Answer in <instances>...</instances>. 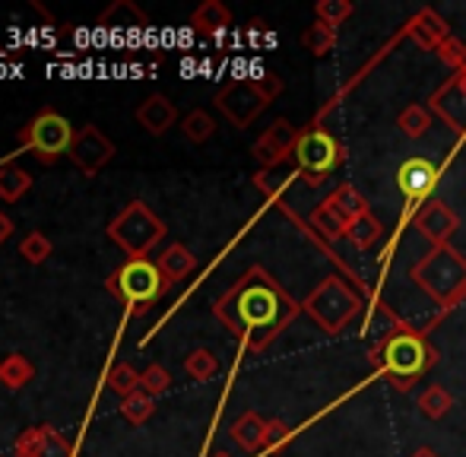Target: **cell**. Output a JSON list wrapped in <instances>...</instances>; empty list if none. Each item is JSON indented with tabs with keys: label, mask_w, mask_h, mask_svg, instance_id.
<instances>
[{
	"label": "cell",
	"mask_w": 466,
	"mask_h": 457,
	"mask_svg": "<svg viewBox=\"0 0 466 457\" xmlns=\"http://www.w3.org/2000/svg\"><path fill=\"white\" fill-rule=\"evenodd\" d=\"M213 315L241 337L248 350L260 352L292 321L295 305L264 270H251L213 305Z\"/></svg>",
	"instance_id": "cell-1"
},
{
	"label": "cell",
	"mask_w": 466,
	"mask_h": 457,
	"mask_svg": "<svg viewBox=\"0 0 466 457\" xmlns=\"http://www.w3.org/2000/svg\"><path fill=\"white\" fill-rule=\"evenodd\" d=\"M168 286L172 283L162 277L159 264L149 258H127L121 267L111 270L108 279H105V289H108L117 302L130 305L134 315H147V309L166 296Z\"/></svg>",
	"instance_id": "cell-2"
},
{
	"label": "cell",
	"mask_w": 466,
	"mask_h": 457,
	"mask_svg": "<svg viewBox=\"0 0 466 457\" xmlns=\"http://www.w3.org/2000/svg\"><path fill=\"white\" fill-rule=\"evenodd\" d=\"M108 239L115 241L127 258H147V254L166 239V223H162L143 200H130V204L108 223Z\"/></svg>",
	"instance_id": "cell-3"
},
{
	"label": "cell",
	"mask_w": 466,
	"mask_h": 457,
	"mask_svg": "<svg viewBox=\"0 0 466 457\" xmlns=\"http://www.w3.org/2000/svg\"><path fill=\"white\" fill-rule=\"evenodd\" d=\"M74 137H76V130L70 127L67 117L61 112H55V108H42V112L35 117H29V121L16 130V140L23 143L42 166H55L61 156H67L70 147H74Z\"/></svg>",
	"instance_id": "cell-4"
},
{
	"label": "cell",
	"mask_w": 466,
	"mask_h": 457,
	"mask_svg": "<svg viewBox=\"0 0 466 457\" xmlns=\"http://www.w3.org/2000/svg\"><path fill=\"white\" fill-rule=\"evenodd\" d=\"M384 371L397 381V388H406L410 381L422 378L431 365L438 362V350L429 346L419 334H410V330H400L390 340L384 343Z\"/></svg>",
	"instance_id": "cell-5"
},
{
	"label": "cell",
	"mask_w": 466,
	"mask_h": 457,
	"mask_svg": "<svg viewBox=\"0 0 466 457\" xmlns=\"http://www.w3.org/2000/svg\"><path fill=\"white\" fill-rule=\"evenodd\" d=\"M292 156H295V162H299L301 172H305L308 185H320V181H324L327 175H330L333 168L343 162V147H339L333 134L314 127V130L299 134Z\"/></svg>",
	"instance_id": "cell-6"
},
{
	"label": "cell",
	"mask_w": 466,
	"mask_h": 457,
	"mask_svg": "<svg viewBox=\"0 0 466 457\" xmlns=\"http://www.w3.org/2000/svg\"><path fill=\"white\" fill-rule=\"evenodd\" d=\"M267 106H270V99H267L264 89L258 86V80H235L216 93V108H219L235 127H248Z\"/></svg>",
	"instance_id": "cell-7"
},
{
	"label": "cell",
	"mask_w": 466,
	"mask_h": 457,
	"mask_svg": "<svg viewBox=\"0 0 466 457\" xmlns=\"http://www.w3.org/2000/svg\"><path fill=\"white\" fill-rule=\"evenodd\" d=\"M352 311H356V299H352L350 292H346V286L337 283V279L324 283L311 299H308V315L327 330H339L346 321H350Z\"/></svg>",
	"instance_id": "cell-8"
},
{
	"label": "cell",
	"mask_w": 466,
	"mask_h": 457,
	"mask_svg": "<svg viewBox=\"0 0 466 457\" xmlns=\"http://www.w3.org/2000/svg\"><path fill=\"white\" fill-rule=\"evenodd\" d=\"M67 156L86 178H96V175L115 159V143H111L96 124H86V127L76 130L74 147H70Z\"/></svg>",
	"instance_id": "cell-9"
},
{
	"label": "cell",
	"mask_w": 466,
	"mask_h": 457,
	"mask_svg": "<svg viewBox=\"0 0 466 457\" xmlns=\"http://www.w3.org/2000/svg\"><path fill=\"white\" fill-rule=\"evenodd\" d=\"M438 181H441V168L431 159H422V156L406 159L397 172V185L403 191V198L410 200V207L425 204L431 198V191L438 188Z\"/></svg>",
	"instance_id": "cell-10"
},
{
	"label": "cell",
	"mask_w": 466,
	"mask_h": 457,
	"mask_svg": "<svg viewBox=\"0 0 466 457\" xmlns=\"http://www.w3.org/2000/svg\"><path fill=\"white\" fill-rule=\"evenodd\" d=\"M295 140H299L295 127L279 117V121L273 124V127H267L264 134H260V140L254 143V159H258L260 166H267V168L279 166V162L286 159V153H292V149H295Z\"/></svg>",
	"instance_id": "cell-11"
},
{
	"label": "cell",
	"mask_w": 466,
	"mask_h": 457,
	"mask_svg": "<svg viewBox=\"0 0 466 457\" xmlns=\"http://www.w3.org/2000/svg\"><path fill=\"white\" fill-rule=\"evenodd\" d=\"M137 121H140V127L147 130V134L162 137L175 121H178V108H175V102L168 99V96L153 93L137 106Z\"/></svg>",
	"instance_id": "cell-12"
},
{
	"label": "cell",
	"mask_w": 466,
	"mask_h": 457,
	"mask_svg": "<svg viewBox=\"0 0 466 457\" xmlns=\"http://www.w3.org/2000/svg\"><path fill=\"white\" fill-rule=\"evenodd\" d=\"M98 25H102L105 32H140L149 25V16L134 0H115V4L98 16Z\"/></svg>",
	"instance_id": "cell-13"
},
{
	"label": "cell",
	"mask_w": 466,
	"mask_h": 457,
	"mask_svg": "<svg viewBox=\"0 0 466 457\" xmlns=\"http://www.w3.org/2000/svg\"><path fill=\"white\" fill-rule=\"evenodd\" d=\"M416 226L422 228L425 235H429L431 241H448L451 235H454V228H457V213L451 210V207H444L441 200L438 204H429L422 213H419V219H416Z\"/></svg>",
	"instance_id": "cell-14"
},
{
	"label": "cell",
	"mask_w": 466,
	"mask_h": 457,
	"mask_svg": "<svg viewBox=\"0 0 466 457\" xmlns=\"http://www.w3.org/2000/svg\"><path fill=\"white\" fill-rule=\"evenodd\" d=\"M228 435H232L235 445L245 448V452H260L267 439V420H260L254 410H248V413H241L238 420L232 422Z\"/></svg>",
	"instance_id": "cell-15"
},
{
	"label": "cell",
	"mask_w": 466,
	"mask_h": 457,
	"mask_svg": "<svg viewBox=\"0 0 466 457\" xmlns=\"http://www.w3.org/2000/svg\"><path fill=\"white\" fill-rule=\"evenodd\" d=\"M410 38L419 45V48L431 51V48H438L444 38H448V25H444L441 16H435V13L425 10L410 23Z\"/></svg>",
	"instance_id": "cell-16"
},
{
	"label": "cell",
	"mask_w": 466,
	"mask_h": 457,
	"mask_svg": "<svg viewBox=\"0 0 466 457\" xmlns=\"http://www.w3.org/2000/svg\"><path fill=\"white\" fill-rule=\"evenodd\" d=\"M159 270H162V277L168 279V283H178V279H185L190 270L197 267V258L190 254V248L187 245H181V241H175V245H168L166 251L159 254Z\"/></svg>",
	"instance_id": "cell-17"
},
{
	"label": "cell",
	"mask_w": 466,
	"mask_h": 457,
	"mask_svg": "<svg viewBox=\"0 0 466 457\" xmlns=\"http://www.w3.org/2000/svg\"><path fill=\"white\" fill-rule=\"evenodd\" d=\"M190 25H194L197 32H203V36H219V32H226L228 25H232V13H228V6H222L219 0H207V4H200L194 10Z\"/></svg>",
	"instance_id": "cell-18"
},
{
	"label": "cell",
	"mask_w": 466,
	"mask_h": 457,
	"mask_svg": "<svg viewBox=\"0 0 466 457\" xmlns=\"http://www.w3.org/2000/svg\"><path fill=\"white\" fill-rule=\"evenodd\" d=\"M327 207H330V210L337 213V217L343 219L346 226H350L356 217H365V213H369V207H365V198H362V194H359L352 185L337 188V194H330Z\"/></svg>",
	"instance_id": "cell-19"
},
{
	"label": "cell",
	"mask_w": 466,
	"mask_h": 457,
	"mask_svg": "<svg viewBox=\"0 0 466 457\" xmlns=\"http://www.w3.org/2000/svg\"><path fill=\"white\" fill-rule=\"evenodd\" d=\"M32 378H35V365H32L23 352H10L6 359H0V381H4V388L19 391V388H25Z\"/></svg>",
	"instance_id": "cell-20"
},
{
	"label": "cell",
	"mask_w": 466,
	"mask_h": 457,
	"mask_svg": "<svg viewBox=\"0 0 466 457\" xmlns=\"http://www.w3.org/2000/svg\"><path fill=\"white\" fill-rule=\"evenodd\" d=\"M32 175L19 166H0V200L6 204H16L23 194H29Z\"/></svg>",
	"instance_id": "cell-21"
},
{
	"label": "cell",
	"mask_w": 466,
	"mask_h": 457,
	"mask_svg": "<svg viewBox=\"0 0 466 457\" xmlns=\"http://www.w3.org/2000/svg\"><path fill=\"white\" fill-rule=\"evenodd\" d=\"M105 381H108V388L115 391V394H121V401H124V397L137 394V391L143 388V371H137L130 362H117V365H111Z\"/></svg>",
	"instance_id": "cell-22"
},
{
	"label": "cell",
	"mask_w": 466,
	"mask_h": 457,
	"mask_svg": "<svg viewBox=\"0 0 466 457\" xmlns=\"http://www.w3.org/2000/svg\"><path fill=\"white\" fill-rule=\"evenodd\" d=\"M153 413H156V397H149L143 388L121 401V416L130 426H143L147 420H153Z\"/></svg>",
	"instance_id": "cell-23"
},
{
	"label": "cell",
	"mask_w": 466,
	"mask_h": 457,
	"mask_svg": "<svg viewBox=\"0 0 466 457\" xmlns=\"http://www.w3.org/2000/svg\"><path fill=\"white\" fill-rule=\"evenodd\" d=\"M451 407H454V397H451L444 388H438V384H431V388H425L422 394H419V410H422L429 420H441V416H448Z\"/></svg>",
	"instance_id": "cell-24"
},
{
	"label": "cell",
	"mask_w": 466,
	"mask_h": 457,
	"mask_svg": "<svg viewBox=\"0 0 466 457\" xmlns=\"http://www.w3.org/2000/svg\"><path fill=\"white\" fill-rule=\"evenodd\" d=\"M181 130H185V137L190 143H207L209 137L216 134V121L209 112H203V108H194V112L185 115V121H181Z\"/></svg>",
	"instance_id": "cell-25"
},
{
	"label": "cell",
	"mask_w": 466,
	"mask_h": 457,
	"mask_svg": "<svg viewBox=\"0 0 466 457\" xmlns=\"http://www.w3.org/2000/svg\"><path fill=\"white\" fill-rule=\"evenodd\" d=\"M346 235H350L356 248H371L374 241L380 239V223L371 217V213H365V217H356L350 226H346Z\"/></svg>",
	"instance_id": "cell-26"
},
{
	"label": "cell",
	"mask_w": 466,
	"mask_h": 457,
	"mask_svg": "<svg viewBox=\"0 0 466 457\" xmlns=\"http://www.w3.org/2000/svg\"><path fill=\"white\" fill-rule=\"evenodd\" d=\"M397 121H400V130H403L406 137H412V140H419V137H425V134H429V127H431V115L425 112L422 106H410V108H403Z\"/></svg>",
	"instance_id": "cell-27"
},
{
	"label": "cell",
	"mask_w": 466,
	"mask_h": 457,
	"mask_svg": "<svg viewBox=\"0 0 466 457\" xmlns=\"http://www.w3.org/2000/svg\"><path fill=\"white\" fill-rule=\"evenodd\" d=\"M185 371L194 381H209V378L219 371V362H216V356L209 350H194L185 359Z\"/></svg>",
	"instance_id": "cell-28"
},
{
	"label": "cell",
	"mask_w": 466,
	"mask_h": 457,
	"mask_svg": "<svg viewBox=\"0 0 466 457\" xmlns=\"http://www.w3.org/2000/svg\"><path fill=\"white\" fill-rule=\"evenodd\" d=\"M51 251H55V245L45 239V232H29L19 241V254H23L29 264H45V260L51 258Z\"/></svg>",
	"instance_id": "cell-29"
},
{
	"label": "cell",
	"mask_w": 466,
	"mask_h": 457,
	"mask_svg": "<svg viewBox=\"0 0 466 457\" xmlns=\"http://www.w3.org/2000/svg\"><path fill=\"white\" fill-rule=\"evenodd\" d=\"M168 388H172V375L166 371V365H159V362L147 365V371H143V391H147L149 397H159V394H166Z\"/></svg>",
	"instance_id": "cell-30"
},
{
	"label": "cell",
	"mask_w": 466,
	"mask_h": 457,
	"mask_svg": "<svg viewBox=\"0 0 466 457\" xmlns=\"http://www.w3.org/2000/svg\"><path fill=\"white\" fill-rule=\"evenodd\" d=\"M350 16H352V4H346V0H320L318 4V19L324 25H330V29Z\"/></svg>",
	"instance_id": "cell-31"
},
{
	"label": "cell",
	"mask_w": 466,
	"mask_h": 457,
	"mask_svg": "<svg viewBox=\"0 0 466 457\" xmlns=\"http://www.w3.org/2000/svg\"><path fill=\"white\" fill-rule=\"evenodd\" d=\"M333 38H337V32H333L330 25L318 23V25H311L305 36H301V42H305V48H311L314 55H327V51H330V45H333Z\"/></svg>",
	"instance_id": "cell-32"
},
{
	"label": "cell",
	"mask_w": 466,
	"mask_h": 457,
	"mask_svg": "<svg viewBox=\"0 0 466 457\" xmlns=\"http://www.w3.org/2000/svg\"><path fill=\"white\" fill-rule=\"evenodd\" d=\"M45 439H42V452H38V457H74V448L67 445V439H64L57 429L51 426H42Z\"/></svg>",
	"instance_id": "cell-33"
},
{
	"label": "cell",
	"mask_w": 466,
	"mask_h": 457,
	"mask_svg": "<svg viewBox=\"0 0 466 457\" xmlns=\"http://www.w3.org/2000/svg\"><path fill=\"white\" fill-rule=\"evenodd\" d=\"M311 223H314V228H320V232H324L327 239H339V235L346 232V223H343V219H339L337 213H333L327 204L320 207L318 213H314V217H311Z\"/></svg>",
	"instance_id": "cell-34"
},
{
	"label": "cell",
	"mask_w": 466,
	"mask_h": 457,
	"mask_svg": "<svg viewBox=\"0 0 466 457\" xmlns=\"http://www.w3.org/2000/svg\"><path fill=\"white\" fill-rule=\"evenodd\" d=\"M438 57H441L448 67H463V61H466V45L461 42V38H454V36H448L441 45H438Z\"/></svg>",
	"instance_id": "cell-35"
},
{
	"label": "cell",
	"mask_w": 466,
	"mask_h": 457,
	"mask_svg": "<svg viewBox=\"0 0 466 457\" xmlns=\"http://www.w3.org/2000/svg\"><path fill=\"white\" fill-rule=\"evenodd\" d=\"M289 439H292V426H289V422H282V420H270V422H267L264 452H279Z\"/></svg>",
	"instance_id": "cell-36"
},
{
	"label": "cell",
	"mask_w": 466,
	"mask_h": 457,
	"mask_svg": "<svg viewBox=\"0 0 466 457\" xmlns=\"http://www.w3.org/2000/svg\"><path fill=\"white\" fill-rule=\"evenodd\" d=\"M42 439H45L42 426L25 429V432L16 439V454L19 457H38V452H42Z\"/></svg>",
	"instance_id": "cell-37"
},
{
	"label": "cell",
	"mask_w": 466,
	"mask_h": 457,
	"mask_svg": "<svg viewBox=\"0 0 466 457\" xmlns=\"http://www.w3.org/2000/svg\"><path fill=\"white\" fill-rule=\"evenodd\" d=\"M10 235H13V219L6 217L4 210H0V245H4V241L10 239Z\"/></svg>",
	"instance_id": "cell-38"
},
{
	"label": "cell",
	"mask_w": 466,
	"mask_h": 457,
	"mask_svg": "<svg viewBox=\"0 0 466 457\" xmlns=\"http://www.w3.org/2000/svg\"><path fill=\"white\" fill-rule=\"evenodd\" d=\"M410 457H438V454L431 452V448H419V452H412Z\"/></svg>",
	"instance_id": "cell-39"
},
{
	"label": "cell",
	"mask_w": 466,
	"mask_h": 457,
	"mask_svg": "<svg viewBox=\"0 0 466 457\" xmlns=\"http://www.w3.org/2000/svg\"><path fill=\"white\" fill-rule=\"evenodd\" d=\"M213 457H232V454H226V452H216Z\"/></svg>",
	"instance_id": "cell-40"
}]
</instances>
